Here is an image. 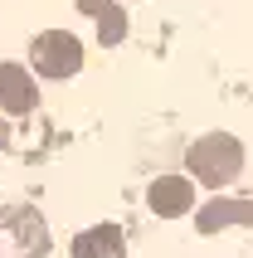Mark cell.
<instances>
[{"instance_id": "obj_1", "label": "cell", "mask_w": 253, "mask_h": 258, "mask_svg": "<svg viewBox=\"0 0 253 258\" xmlns=\"http://www.w3.org/2000/svg\"><path fill=\"white\" fill-rule=\"evenodd\" d=\"M190 171H195L205 185H229V180L243 171V146L234 142V137H224V132H214V137L195 142V151H190Z\"/></svg>"}, {"instance_id": "obj_2", "label": "cell", "mask_w": 253, "mask_h": 258, "mask_svg": "<svg viewBox=\"0 0 253 258\" xmlns=\"http://www.w3.org/2000/svg\"><path fill=\"white\" fill-rule=\"evenodd\" d=\"M34 69L44 73V78H73V73L83 69V44L73 39V34H64V29H49V34H39L34 39Z\"/></svg>"}, {"instance_id": "obj_3", "label": "cell", "mask_w": 253, "mask_h": 258, "mask_svg": "<svg viewBox=\"0 0 253 258\" xmlns=\"http://www.w3.org/2000/svg\"><path fill=\"white\" fill-rule=\"evenodd\" d=\"M34 102H39V88L25 73V63H0V107L25 117V112H34Z\"/></svg>"}, {"instance_id": "obj_4", "label": "cell", "mask_w": 253, "mask_h": 258, "mask_svg": "<svg viewBox=\"0 0 253 258\" xmlns=\"http://www.w3.org/2000/svg\"><path fill=\"white\" fill-rule=\"evenodd\" d=\"M190 205H195V185H190L185 175H161L151 185V210L161 219H180Z\"/></svg>"}, {"instance_id": "obj_5", "label": "cell", "mask_w": 253, "mask_h": 258, "mask_svg": "<svg viewBox=\"0 0 253 258\" xmlns=\"http://www.w3.org/2000/svg\"><path fill=\"white\" fill-rule=\"evenodd\" d=\"M200 234H214V229H229V224H253V205L248 200H210L200 210Z\"/></svg>"}, {"instance_id": "obj_6", "label": "cell", "mask_w": 253, "mask_h": 258, "mask_svg": "<svg viewBox=\"0 0 253 258\" xmlns=\"http://www.w3.org/2000/svg\"><path fill=\"white\" fill-rule=\"evenodd\" d=\"M122 229L117 224H98V229H88L73 239V258H122Z\"/></svg>"}, {"instance_id": "obj_7", "label": "cell", "mask_w": 253, "mask_h": 258, "mask_svg": "<svg viewBox=\"0 0 253 258\" xmlns=\"http://www.w3.org/2000/svg\"><path fill=\"white\" fill-rule=\"evenodd\" d=\"M126 34V15L122 10H98V39L102 44H117Z\"/></svg>"}, {"instance_id": "obj_8", "label": "cell", "mask_w": 253, "mask_h": 258, "mask_svg": "<svg viewBox=\"0 0 253 258\" xmlns=\"http://www.w3.org/2000/svg\"><path fill=\"white\" fill-rule=\"evenodd\" d=\"M78 10H83V15H98V10H107V0H78Z\"/></svg>"}]
</instances>
